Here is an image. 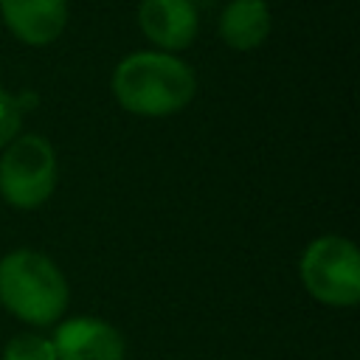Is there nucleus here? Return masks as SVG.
Wrapping results in <instances>:
<instances>
[{
	"mask_svg": "<svg viewBox=\"0 0 360 360\" xmlns=\"http://www.w3.org/2000/svg\"><path fill=\"white\" fill-rule=\"evenodd\" d=\"M191 3H211V0H191Z\"/></svg>",
	"mask_w": 360,
	"mask_h": 360,
	"instance_id": "obj_11",
	"label": "nucleus"
},
{
	"mask_svg": "<svg viewBox=\"0 0 360 360\" xmlns=\"http://www.w3.org/2000/svg\"><path fill=\"white\" fill-rule=\"evenodd\" d=\"M270 34V11L264 0H231L219 17V37L236 48L250 51Z\"/></svg>",
	"mask_w": 360,
	"mask_h": 360,
	"instance_id": "obj_8",
	"label": "nucleus"
},
{
	"mask_svg": "<svg viewBox=\"0 0 360 360\" xmlns=\"http://www.w3.org/2000/svg\"><path fill=\"white\" fill-rule=\"evenodd\" d=\"M0 304L20 321L48 326L68 307V281L37 250H14L0 259Z\"/></svg>",
	"mask_w": 360,
	"mask_h": 360,
	"instance_id": "obj_2",
	"label": "nucleus"
},
{
	"mask_svg": "<svg viewBox=\"0 0 360 360\" xmlns=\"http://www.w3.org/2000/svg\"><path fill=\"white\" fill-rule=\"evenodd\" d=\"M138 25L149 42L180 51L197 34V6L191 0H141Z\"/></svg>",
	"mask_w": 360,
	"mask_h": 360,
	"instance_id": "obj_6",
	"label": "nucleus"
},
{
	"mask_svg": "<svg viewBox=\"0 0 360 360\" xmlns=\"http://www.w3.org/2000/svg\"><path fill=\"white\" fill-rule=\"evenodd\" d=\"M301 281L307 292L332 307L360 301V256L343 236H321L301 256Z\"/></svg>",
	"mask_w": 360,
	"mask_h": 360,
	"instance_id": "obj_3",
	"label": "nucleus"
},
{
	"mask_svg": "<svg viewBox=\"0 0 360 360\" xmlns=\"http://www.w3.org/2000/svg\"><path fill=\"white\" fill-rule=\"evenodd\" d=\"M56 360H124V338L104 321L73 318L56 329Z\"/></svg>",
	"mask_w": 360,
	"mask_h": 360,
	"instance_id": "obj_5",
	"label": "nucleus"
},
{
	"mask_svg": "<svg viewBox=\"0 0 360 360\" xmlns=\"http://www.w3.org/2000/svg\"><path fill=\"white\" fill-rule=\"evenodd\" d=\"M197 90V79L186 62L158 51H138L118 62L112 93L118 104L135 115H172L183 110Z\"/></svg>",
	"mask_w": 360,
	"mask_h": 360,
	"instance_id": "obj_1",
	"label": "nucleus"
},
{
	"mask_svg": "<svg viewBox=\"0 0 360 360\" xmlns=\"http://www.w3.org/2000/svg\"><path fill=\"white\" fill-rule=\"evenodd\" d=\"M3 360H56V349L53 340L39 335H14L3 349Z\"/></svg>",
	"mask_w": 360,
	"mask_h": 360,
	"instance_id": "obj_9",
	"label": "nucleus"
},
{
	"mask_svg": "<svg viewBox=\"0 0 360 360\" xmlns=\"http://www.w3.org/2000/svg\"><path fill=\"white\" fill-rule=\"evenodd\" d=\"M0 14L25 45H48L65 31L68 0H0Z\"/></svg>",
	"mask_w": 360,
	"mask_h": 360,
	"instance_id": "obj_7",
	"label": "nucleus"
},
{
	"mask_svg": "<svg viewBox=\"0 0 360 360\" xmlns=\"http://www.w3.org/2000/svg\"><path fill=\"white\" fill-rule=\"evenodd\" d=\"M20 115H22V110L17 107V98L8 96L0 87V146H6L8 141H14V135L20 129Z\"/></svg>",
	"mask_w": 360,
	"mask_h": 360,
	"instance_id": "obj_10",
	"label": "nucleus"
},
{
	"mask_svg": "<svg viewBox=\"0 0 360 360\" xmlns=\"http://www.w3.org/2000/svg\"><path fill=\"white\" fill-rule=\"evenodd\" d=\"M56 186V158L45 138L22 135L0 158V194L8 205L39 208Z\"/></svg>",
	"mask_w": 360,
	"mask_h": 360,
	"instance_id": "obj_4",
	"label": "nucleus"
}]
</instances>
